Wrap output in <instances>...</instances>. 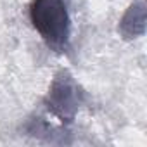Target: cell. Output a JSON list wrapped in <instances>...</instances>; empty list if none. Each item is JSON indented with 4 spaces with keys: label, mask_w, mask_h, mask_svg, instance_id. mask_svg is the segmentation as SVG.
<instances>
[{
    "label": "cell",
    "mask_w": 147,
    "mask_h": 147,
    "mask_svg": "<svg viewBox=\"0 0 147 147\" xmlns=\"http://www.w3.org/2000/svg\"><path fill=\"white\" fill-rule=\"evenodd\" d=\"M30 21L43 43L55 54L71 47V16L66 0H31Z\"/></svg>",
    "instance_id": "cell-1"
},
{
    "label": "cell",
    "mask_w": 147,
    "mask_h": 147,
    "mask_svg": "<svg viewBox=\"0 0 147 147\" xmlns=\"http://www.w3.org/2000/svg\"><path fill=\"white\" fill-rule=\"evenodd\" d=\"M145 21H147V9H145L144 0L131 2L118 23L119 36L128 42L144 36L145 35Z\"/></svg>",
    "instance_id": "cell-3"
},
{
    "label": "cell",
    "mask_w": 147,
    "mask_h": 147,
    "mask_svg": "<svg viewBox=\"0 0 147 147\" xmlns=\"http://www.w3.org/2000/svg\"><path fill=\"white\" fill-rule=\"evenodd\" d=\"M85 100L87 94L82 85L76 82L69 69L62 67L50 82V87L43 97V106L50 116H54L62 126H67L75 121Z\"/></svg>",
    "instance_id": "cell-2"
}]
</instances>
